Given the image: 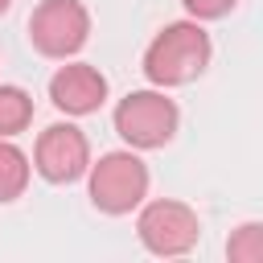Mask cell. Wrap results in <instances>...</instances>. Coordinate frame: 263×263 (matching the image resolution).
<instances>
[{
  "mask_svg": "<svg viewBox=\"0 0 263 263\" xmlns=\"http://www.w3.org/2000/svg\"><path fill=\"white\" fill-rule=\"evenodd\" d=\"M214 58V41L201 21H173L164 25L144 49V78L152 86H185L193 82Z\"/></svg>",
  "mask_w": 263,
  "mask_h": 263,
  "instance_id": "obj_1",
  "label": "cell"
},
{
  "mask_svg": "<svg viewBox=\"0 0 263 263\" xmlns=\"http://www.w3.org/2000/svg\"><path fill=\"white\" fill-rule=\"evenodd\" d=\"M177 123H181V111H177V103L164 90H132L115 107V132H119V140L132 144V148H140V152L164 148L177 136Z\"/></svg>",
  "mask_w": 263,
  "mask_h": 263,
  "instance_id": "obj_2",
  "label": "cell"
},
{
  "mask_svg": "<svg viewBox=\"0 0 263 263\" xmlns=\"http://www.w3.org/2000/svg\"><path fill=\"white\" fill-rule=\"evenodd\" d=\"M90 201L95 210L119 218V214H132L136 205H144L148 197V164L136 156V152H107L90 164Z\"/></svg>",
  "mask_w": 263,
  "mask_h": 263,
  "instance_id": "obj_3",
  "label": "cell"
},
{
  "mask_svg": "<svg viewBox=\"0 0 263 263\" xmlns=\"http://www.w3.org/2000/svg\"><path fill=\"white\" fill-rule=\"evenodd\" d=\"M29 41L41 58H74L90 41V12L82 0H41L29 16Z\"/></svg>",
  "mask_w": 263,
  "mask_h": 263,
  "instance_id": "obj_4",
  "label": "cell"
},
{
  "mask_svg": "<svg viewBox=\"0 0 263 263\" xmlns=\"http://www.w3.org/2000/svg\"><path fill=\"white\" fill-rule=\"evenodd\" d=\"M136 234L144 242V251L160 255V259H177V255H189L201 238V222L193 214V205L185 201H173V197H156L140 210L136 218Z\"/></svg>",
  "mask_w": 263,
  "mask_h": 263,
  "instance_id": "obj_5",
  "label": "cell"
},
{
  "mask_svg": "<svg viewBox=\"0 0 263 263\" xmlns=\"http://www.w3.org/2000/svg\"><path fill=\"white\" fill-rule=\"evenodd\" d=\"M33 168L49 185H70V181L86 177L90 173V140H86V132L74 127V123H49L37 136Z\"/></svg>",
  "mask_w": 263,
  "mask_h": 263,
  "instance_id": "obj_6",
  "label": "cell"
},
{
  "mask_svg": "<svg viewBox=\"0 0 263 263\" xmlns=\"http://www.w3.org/2000/svg\"><path fill=\"white\" fill-rule=\"evenodd\" d=\"M49 99L66 115H95L107 103V78L90 62H66L49 78Z\"/></svg>",
  "mask_w": 263,
  "mask_h": 263,
  "instance_id": "obj_7",
  "label": "cell"
},
{
  "mask_svg": "<svg viewBox=\"0 0 263 263\" xmlns=\"http://www.w3.org/2000/svg\"><path fill=\"white\" fill-rule=\"evenodd\" d=\"M29 189V156L0 136V201H16Z\"/></svg>",
  "mask_w": 263,
  "mask_h": 263,
  "instance_id": "obj_8",
  "label": "cell"
},
{
  "mask_svg": "<svg viewBox=\"0 0 263 263\" xmlns=\"http://www.w3.org/2000/svg\"><path fill=\"white\" fill-rule=\"evenodd\" d=\"M33 123V99L21 86H0V136L12 140Z\"/></svg>",
  "mask_w": 263,
  "mask_h": 263,
  "instance_id": "obj_9",
  "label": "cell"
},
{
  "mask_svg": "<svg viewBox=\"0 0 263 263\" xmlns=\"http://www.w3.org/2000/svg\"><path fill=\"white\" fill-rule=\"evenodd\" d=\"M226 259L230 263H263V222H242L226 238Z\"/></svg>",
  "mask_w": 263,
  "mask_h": 263,
  "instance_id": "obj_10",
  "label": "cell"
},
{
  "mask_svg": "<svg viewBox=\"0 0 263 263\" xmlns=\"http://www.w3.org/2000/svg\"><path fill=\"white\" fill-rule=\"evenodd\" d=\"M185 4V12L193 16V21H218V16H226L238 0H181Z\"/></svg>",
  "mask_w": 263,
  "mask_h": 263,
  "instance_id": "obj_11",
  "label": "cell"
},
{
  "mask_svg": "<svg viewBox=\"0 0 263 263\" xmlns=\"http://www.w3.org/2000/svg\"><path fill=\"white\" fill-rule=\"evenodd\" d=\"M8 4H12V0H0V16H4V12H8Z\"/></svg>",
  "mask_w": 263,
  "mask_h": 263,
  "instance_id": "obj_12",
  "label": "cell"
}]
</instances>
